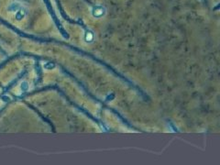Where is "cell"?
<instances>
[{
	"label": "cell",
	"mask_w": 220,
	"mask_h": 165,
	"mask_svg": "<svg viewBox=\"0 0 220 165\" xmlns=\"http://www.w3.org/2000/svg\"><path fill=\"white\" fill-rule=\"evenodd\" d=\"M106 7H104L102 6H94L92 8V15H93L94 18H100L104 17L106 15Z\"/></svg>",
	"instance_id": "6da1fadb"
},
{
	"label": "cell",
	"mask_w": 220,
	"mask_h": 165,
	"mask_svg": "<svg viewBox=\"0 0 220 165\" xmlns=\"http://www.w3.org/2000/svg\"><path fill=\"white\" fill-rule=\"evenodd\" d=\"M26 16V10L24 8H19L16 13V19L17 20H21Z\"/></svg>",
	"instance_id": "7a4b0ae2"
},
{
	"label": "cell",
	"mask_w": 220,
	"mask_h": 165,
	"mask_svg": "<svg viewBox=\"0 0 220 165\" xmlns=\"http://www.w3.org/2000/svg\"><path fill=\"white\" fill-rule=\"evenodd\" d=\"M20 8V5L18 3H12L10 4L7 7V10L8 11H12V12H16V11H18V9Z\"/></svg>",
	"instance_id": "3957f363"
},
{
	"label": "cell",
	"mask_w": 220,
	"mask_h": 165,
	"mask_svg": "<svg viewBox=\"0 0 220 165\" xmlns=\"http://www.w3.org/2000/svg\"><path fill=\"white\" fill-rule=\"evenodd\" d=\"M85 38L86 42H91L94 39V34L91 32V31H87V32L85 33Z\"/></svg>",
	"instance_id": "277c9868"
},
{
	"label": "cell",
	"mask_w": 220,
	"mask_h": 165,
	"mask_svg": "<svg viewBox=\"0 0 220 165\" xmlns=\"http://www.w3.org/2000/svg\"><path fill=\"white\" fill-rule=\"evenodd\" d=\"M54 67H55V64L52 63H47L45 65H44V68H45V69H49V70L53 69Z\"/></svg>",
	"instance_id": "5b68a950"
},
{
	"label": "cell",
	"mask_w": 220,
	"mask_h": 165,
	"mask_svg": "<svg viewBox=\"0 0 220 165\" xmlns=\"http://www.w3.org/2000/svg\"><path fill=\"white\" fill-rule=\"evenodd\" d=\"M20 87H21L22 91H27L28 88H29V84H28L27 82H22Z\"/></svg>",
	"instance_id": "8992f818"
},
{
	"label": "cell",
	"mask_w": 220,
	"mask_h": 165,
	"mask_svg": "<svg viewBox=\"0 0 220 165\" xmlns=\"http://www.w3.org/2000/svg\"><path fill=\"white\" fill-rule=\"evenodd\" d=\"M2 100L5 101V102H7V101H9V97H7V96H3V97H2Z\"/></svg>",
	"instance_id": "52a82bcc"
}]
</instances>
